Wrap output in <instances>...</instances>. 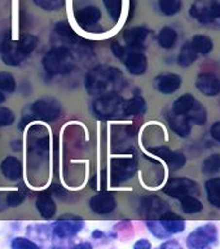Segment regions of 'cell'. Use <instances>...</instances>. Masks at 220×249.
<instances>
[{"instance_id": "1", "label": "cell", "mask_w": 220, "mask_h": 249, "mask_svg": "<svg viewBox=\"0 0 220 249\" xmlns=\"http://www.w3.org/2000/svg\"><path fill=\"white\" fill-rule=\"evenodd\" d=\"M85 89L89 95H104L117 92L124 86L123 74L117 68L99 65L85 75Z\"/></svg>"}, {"instance_id": "2", "label": "cell", "mask_w": 220, "mask_h": 249, "mask_svg": "<svg viewBox=\"0 0 220 249\" xmlns=\"http://www.w3.org/2000/svg\"><path fill=\"white\" fill-rule=\"evenodd\" d=\"M38 38L35 35H25L19 40H12L7 36L1 44V60L8 66L21 65L27 56L38 46Z\"/></svg>"}, {"instance_id": "3", "label": "cell", "mask_w": 220, "mask_h": 249, "mask_svg": "<svg viewBox=\"0 0 220 249\" xmlns=\"http://www.w3.org/2000/svg\"><path fill=\"white\" fill-rule=\"evenodd\" d=\"M43 68L50 77L58 74H68L74 69L75 62L71 51L65 46L54 47L46 53L42 60Z\"/></svg>"}, {"instance_id": "4", "label": "cell", "mask_w": 220, "mask_h": 249, "mask_svg": "<svg viewBox=\"0 0 220 249\" xmlns=\"http://www.w3.org/2000/svg\"><path fill=\"white\" fill-rule=\"evenodd\" d=\"M124 100L117 92L104 93L92 103L93 113L100 118L108 120L113 118L119 113H123Z\"/></svg>"}, {"instance_id": "5", "label": "cell", "mask_w": 220, "mask_h": 249, "mask_svg": "<svg viewBox=\"0 0 220 249\" xmlns=\"http://www.w3.org/2000/svg\"><path fill=\"white\" fill-rule=\"evenodd\" d=\"M218 241V229L214 223L200 226L186 237V247L189 249H207Z\"/></svg>"}, {"instance_id": "6", "label": "cell", "mask_w": 220, "mask_h": 249, "mask_svg": "<svg viewBox=\"0 0 220 249\" xmlns=\"http://www.w3.org/2000/svg\"><path fill=\"white\" fill-rule=\"evenodd\" d=\"M190 17L201 23H213L220 18V0H196L189 8Z\"/></svg>"}, {"instance_id": "7", "label": "cell", "mask_w": 220, "mask_h": 249, "mask_svg": "<svg viewBox=\"0 0 220 249\" xmlns=\"http://www.w3.org/2000/svg\"><path fill=\"white\" fill-rule=\"evenodd\" d=\"M30 110L34 114V117H36L39 120L51 122V121L57 120L58 117L61 116L62 105L56 99L44 97V99H39V100L34 101L31 104Z\"/></svg>"}, {"instance_id": "8", "label": "cell", "mask_w": 220, "mask_h": 249, "mask_svg": "<svg viewBox=\"0 0 220 249\" xmlns=\"http://www.w3.org/2000/svg\"><path fill=\"white\" fill-rule=\"evenodd\" d=\"M163 192L175 200H180L188 195L198 196L200 188L197 183L189 178H172L163 187Z\"/></svg>"}, {"instance_id": "9", "label": "cell", "mask_w": 220, "mask_h": 249, "mask_svg": "<svg viewBox=\"0 0 220 249\" xmlns=\"http://www.w3.org/2000/svg\"><path fill=\"white\" fill-rule=\"evenodd\" d=\"M85 227V221L81 217H61L52 226L53 235L58 239H70L77 236Z\"/></svg>"}, {"instance_id": "10", "label": "cell", "mask_w": 220, "mask_h": 249, "mask_svg": "<svg viewBox=\"0 0 220 249\" xmlns=\"http://www.w3.org/2000/svg\"><path fill=\"white\" fill-rule=\"evenodd\" d=\"M137 170L136 159H113L112 160V183L119 186L120 183L131 179Z\"/></svg>"}, {"instance_id": "11", "label": "cell", "mask_w": 220, "mask_h": 249, "mask_svg": "<svg viewBox=\"0 0 220 249\" xmlns=\"http://www.w3.org/2000/svg\"><path fill=\"white\" fill-rule=\"evenodd\" d=\"M132 75H143L148 69V58L143 50L126 48L123 57L120 58Z\"/></svg>"}, {"instance_id": "12", "label": "cell", "mask_w": 220, "mask_h": 249, "mask_svg": "<svg viewBox=\"0 0 220 249\" xmlns=\"http://www.w3.org/2000/svg\"><path fill=\"white\" fill-rule=\"evenodd\" d=\"M141 215L145 219H158L163 213H166L169 205L158 196H145L140 205Z\"/></svg>"}, {"instance_id": "13", "label": "cell", "mask_w": 220, "mask_h": 249, "mask_svg": "<svg viewBox=\"0 0 220 249\" xmlns=\"http://www.w3.org/2000/svg\"><path fill=\"white\" fill-rule=\"evenodd\" d=\"M89 208L96 214H109L117 208L116 196L112 192H99L89 200Z\"/></svg>"}, {"instance_id": "14", "label": "cell", "mask_w": 220, "mask_h": 249, "mask_svg": "<svg viewBox=\"0 0 220 249\" xmlns=\"http://www.w3.org/2000/svg\"><path fill=\"white\" fill-rule=\"evenodd\" d=\"M196 87L205 96H218L220 93V79L211 73H200L196 78Z\"/></svg>"}, {"instance_id": "15", "label": "cell", "mask_w": 220, "mask_h": 249, "mask_svg": "<svg viewBox=\"0 0 220 249\" xmlns=\"http://www.w3.org/2000/svg\"><path fill=\"white\" fill-rule=\"evenodd\" d=\"M151 152L153 155L157 156V157H159V159H162L169 165L171 170L174 171L182 169L186 162V157L184 156V153L171 151V149H169L166 147L152 148Z\"/></svg>"}, {"instance_id": "16", "label": "cell", "mask_w": 220, "mask_h": 249, "mask_svg": "<svg viewBox=\"0 0 220 249\" xmlns=\"http://www.w3.org/2000/svg\"><path fill=\"white\" fill-rule=\"evenodd\" d=\"M157 221L159 222V225L162 226V229L166 231L170 237L172 235L183 232L186 230V221L171 210H167L166 213H163Z\"/></svg>"}, {"instance_id": "17", "label": "cell", "mask_w": 220, "mask_h": 249, "mask_svg": "<svg viewBox=\"0 0 220 249\" xmlns=\"http://www.w3.org/2000/svg\"><path fill=\"white\" fill-rule=\"evenodd\" d=\"M101 18V12L99 8L89 7L82 8L75 13V19H77V23L82 29L85 30H92L93 27L96 26L99 21Z\"/></svg>"}, {"instance_id": "18", "label": "cell", "mask_w": 220, "mask_h": 249, "mask_svg": "<svg viewBox=\"0 0 220 249\" xmlns=\"http://www.w3.org/2000/svg\"><path fill=\"white\" fill-rule=\"evenodd\" d=\"M155 89L163 95H172L182 86V77L174 73L161 74L155 78Z\"/></svg>"}, {"instance_id": "19", "label": "cell", "mask_w": 220, "mask_h": 249, "mask_svg": "<svg viewBox=\"0 0 220 249\" xmlns=\"http://www.w3.org/2000/svg\"><path fill=\"white\" fill-rule=\"evenodd\" d=\"M149 30L147 27L137 26V27H131L128 30L124 31L123 39L126 42L127 48H134V50H143L145 40L148 38Z\"/></svg>"}, {"instance_id": "20", "label": "cell", "mask_w": 220, "mask_h": 249, "mask_svg": "<svg viewBox=\"0 0 220 249\" xmlns=\"http://www.w3.org/2000/svg\"><path fill=\"white\" fill-rule=\"evenodd\" d=\"M1 171L8 180L17 182L22 178V163L15 156H8L7 159H4V161L1 162Z\"/></svg>"}, {"instance_id": "21", "label": "cell", "mask_w": 220, "mask_h": 249, "mask_svg": "<svg viewBox=\"0 0 220 249\" xmlns=\"http://www.w3.org/2000/svg\"><path fill=\"white\" fill-rule=\"evenodd\" d=\"M35 205H36V209L44 219H52L56 215L57 206H56V202H54L50 192H42L39 195Z\"/></svg>"}, {"instance_id": "22", "label": "cell", "mask_w": 220, "mask_h": 249, "mask_svg": "<svg viewBox=\"0 0 220 249\" xmlns=\"http://www.w3.org/2000/svg\"><path fill=\"white\" fill-rule=\"evenodd\" d=\"M167 122L170 127L178 134L180 138H188L192 131V124L186 116H176L174 113H170L166 116Z\"/></svg>"}, {"instance_id": "23", "label": "cell", "mask_w": 220, "mask_h": 249, "mask_svg": "<svg viewBox=\"0 0 220 249\" xmlns=\"http://www.w3.org/2000/svg\"><path fill=\"white\" fill-rule=\"evenodd\" d=\"M196 97L192 93H184L180 97H178L172 104V113L176 116H186L189 110L196 104Z\"/></svg>"}, {"instance_id": "24", "label": "cell", "mask_w": 220, "mask_h": 249, "mask_svg": "<svg viewBox=\"0 0 220 249\" xmlns=\"http://www.w3.org/2000/svg\"><path fill=\"white\" fill-rule=\"evenodd\" d=\"M190 46L194 50V52L197 54H209L214 48L213 39L203 34L194 35L193 38L189 40Z\"/></svg>"}, {"instance_id": "25", "label": "cell", "mask_w": 220, "mask_h": 249, "mask_svg": "<svg viewBox=\"0 0 220 249\" xmlns=\"http://www.w3.org/2000/svg\"><path fill=\"white\" fill-rule=\"evenodd\" d=\"M205 191L210 204L220 209V177L210 178L205 183Z\"/></svg>"}, {"instance_id": "26", "label": "cell", "mask_w": 220, "mask_h": 249, "mask_svg": "<svg viewBox=\"0 0 220 249\" xmlns=\"http://www.w3.org/2000/svg\"><path fill=\"white\" fill-rule=\"evenodd\" d=\"M157 42L165 50H171V48H174L176 42H178V33L170 26L162 27L158 33V36H157Z\"/></svg>"}, {"instance_id": "27", "label": "cell", "mask_w": 220, "mask_h": 249, "mask_svg": "<svg viewBox=\"0 0 220 249\" xmlns=\"http://www.w3.org/2000/svg\"><path fill=\"white\" fill-rule=\"evenodd\" d=\"M147 112V103L141 96H134L123 105V114L126 116H140Z\"/></svg>"}, {"instance_id": "28", "label": "cell", "mask_w": 220, "mask_h": 249, "mask_svg": "<svg viewBox=\"0 0 220 249\" xmlns=\"http://www.w3.org/2000/svg\"><path fill=\"white\" fill-rule=\"evenodd\" d=\"M178 201L180 202V208H182L183 212L186 214L200 213L203 209L202 202L198 200L197 196H193V195H188V196L182 197Z\"/></svg>"}, {"instance_id": "29", "label": "cell", "mask_w": 220, "mask_h": 249, "mask_svg": "<svg viewBox=\"0 0 220 249\" xmlns=\"http://www.w3.org/2000/svg\"><path fill=\"white\" fill-rule=\"evenodd\" d=\"M198 54L194 52V50L192 48L189 42H186L184 46L180 48V52H179L178 56V64L182 68H188L192 64H194V61L197 60Z\"/></svg>"}, {"instance_id": "30", "label": "cell", "mask_w": 220, "mask_h": 249, "mask_svg": "<svg viewBox=\"0 0 220 249\" xmlns=\"http://www.w3.org/2000/svg\"><path fill=\"white\" fill-rule=\"evenodd\" d=\"M186 117L192 124H205L207 121V110L200 101H196L194 107L190 109Z\"/></svg>"}, {"instance_id": "31", "label": "cell", "mask_w": 220, "mask_h": 249, "mask_svg": "<svg viewBox=\"0 0 220 249\" xmlns=\"http://www.w3.org/2000/svg\"><path fill=\"white\" fill-rule=\"evenodd\" d=\"M202 171L206 175H217L220 173V153L210 155L202 163Z\"/></svg>"}, {"instance_id": "32", "label": "cell", "mask_w": 220, "mask_h": 249, "mask_svg": "<svg viewBox=\"0 0 220 249\" xmlns=\"http://www.w3.org/2000/svg\"><path fill=\"white\" fill-rule=\"evenodd\" d=\"M56 33H57L64 40H66V42L73 43V44H79V42H82V39L79 38V36L71 30V27L65 22H60L56 25Z\"/></svg>"}, {"instance_id": "33", "label": "cell", "mask_w": 220, "mask_h": 249, "mask_svg": "<svg viewBox=\"0 0 220 249\" xmlns=\"http://www.w3.org/2000/svg\"><path fill=\"white\" fill-rule=\"evenodd\" d=\"M183 0H158L159 11L165 16L178 15L182 9Z\"/></svg>"}, {"instance_id": "34", "label": "cell", "mask_w": 220, "mask_h": 249, "mask_svg": "<svg viewBox=\"0 0 220 249\" xmlns=\"http://www.w3.org/2000/svg\"><path fill=\"white\" fill-rule=\"evenodd\" d=\"M106 11H108L110 18L114 22H118L122 16V9H123V0H102Z\"/></svg>"}, {"instance_id": "35", "label": "cell", "mask_w": 220, "mask_h": 249, "mask_svg": "<svg viewBox=\"0 0 220 249\" xmlns=\"http://www.w3.org/2000/svg\"><path fill=\"white\" fill-rule=\"evenodd\" d=\"M0 89L4 93H13L16 91V79L8 71H0Z\"/></svg>"}, {"instance_id": "36", "label": "cell", "mask_w": 220, "mask_h": 249, "mask_svg": "<svg viewBox=\"0 0 220 249\" xmlns=\"http://www.w3.org/2000/svg\"><path fill=\"white\" fill-rule=\"evenodd\" d=\"M27 192L25 188L19 187L17 191H13V192H9L7 196V205L15 208V206L21 205L25 200H26Z\"/></svg>"}, {"instance_id": "37", "label": "cell", "mask_w": 220, "mask_h": 249, "mask_svg": "<svg viewBox=\"0 0 220 249\" xmlns=\"http://www.w3.org/2000/svg\"><path fill=\"white\" fill-rule=\"evenodd\" d=\"M11 248L12 249H40L36 243H34L30 239L27 237H15L13 240L11 241Z\"/></svg>"}, {"instance_id": "38", "label": "cell", "mask_w": 220, "mask_h": 249, "mask_svg": "<svg viewBox=\"0 0 220 249\" xmlns=\"http://www.w3.org/2000/svg\"><path fill=\"white\" fill-rule=\"evenodd\" d=\"M35 5H38L39 8H42L43 11L47 12H54L58 11L60 8L64 5L65 0H33Z\"/></svg>"}, {"instance_id": "39", "label": "cell", "mask_w": 220, "mask_h": 249, "mask_svg": "<svg viewBox=\"0 0 220 249\" xmlns=\"http://www.w3.org/2000/svg\"><path fill=\"white\" fill-rule=\"evenodd\" d=\"M15 113L12 112L11 109L5 108V107H0V127L11 126L15 122Z\"/></svg>"}, {"instance_id": "40", "label": "cell", "mask_w": 220, "mask_h": 249, "mask_svg": "<svg viewBox=\"0 0 220 249\" xmlns=\"http://www.w3.org/2000/svg\"><path fill=\"white\" fill-rule=\"evenodd\" d=\"M112 51H113V54H114L116 57L122 58L123 57L124 52H126V47H123L118 42H113L112 43Z\"/></svg>"}, {"instance_id": "41", "label": "cell", "mask_w": 220, "mask_h": 249, "mask_svg": "<svg viewBox=\"0 0 220 249\" xmlns=\"http://www.w3.org/2000/svg\"><path fill=\"white\" fill-rule=\"evenodd\" d=\"M210 135L214 140H217L218 143H220V121H217L211 124L210 127Z\"/></svg>"}, {"instance_id": "42", "label": "cell", "mask_w": 220, "mask_h": 249, "mask_svg": "<svg viewBox=\"0 0 220 249\" xmlns=\"http://www.w3.org/2000/svg\"><path fill=\"white\" fill-rule=\"evenodd\" d=\"M155 249H183L182 245L179 244L178 241L175 240H167L165 241L163 244H161L158 248Z\"/></svg>"}, {"instance_id": "43", "label": "cell", "mask_w": 220, "mask_h": 249, "mask_svg": "<svg viewBox=\"0 0 220 249\" xmlns=\"http://www.w3.org/2000/svg\"><path fill=\"white\" fill-rule=\"evenodd\" d=\"M134 249H152L151 241L148 239H140L134 244Z\"/></svg>"}, {"instance_id": "44", "label": "cell", "mask_w": 220, "mask_h": 249, "mask_svg": "<svg viewBox=\"0 0 220 249\" xmlns=\"http://www.w3.org/2000/svg\"><path fill=\"white\" fill-rule=\"evenodd\" d=\"M70 249H93V247L88 241H83V243H78V244H75Z\"/></svg>"}, {"instance_id": "45", "label": "cell", "mask_w": 220, "mask_h": 249, "mask_svg": "<svg viewBox=\"0 0 220 249\" xmlns=\"http://www.w3.org/2000/svg\"><path fill=\"white\" fill-rule=\"evenodd\" d=\"M4 101H5V93L0 89V104H3Z\"/></svg>"}]
</instances>
